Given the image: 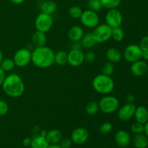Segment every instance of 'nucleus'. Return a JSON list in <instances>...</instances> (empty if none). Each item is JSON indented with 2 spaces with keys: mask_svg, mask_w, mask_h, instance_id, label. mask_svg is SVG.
<instances>
[{
  "mask_svg": "<svg viewBox=\"0 0 148 148\" xmlns=\"http://www.w3.org/2000/svg\"><path fill=\"white\" fill-rule=\"evenodd\" d=\"M54 56L53 51L48 46L36 47L32 51L31 62L37 67L46 69L54 64Z\"/></svg>",
  "mask_w": 148,
  "mask_h": 148,
  "instance_id": "f257e3e1",
  "label": "nucleus"
},
{
  "mask_svg": "<svg viewBox=\"0 0 148 148\" xmlns=\"http://www.w3.org/2000/svg\"><path fill=\"white\" fill-rule=\"evenodd\" d=\"M1 87L4 93L12 98H20L25 92L24 82L17 74H10L6 76Z\"/></svg>",
  "mask_w": 148,
  "mask_h": 148,
  "instance_id": "f03ea898",
  "label": "nucleus"
},
{
  "mask_svg": "<svg viewBox=\"0 0 148 148\" xmlns=\"http://www.w3.org/2000/svg\"><path fill=\"white\" fill-rule=\"evenodd\" d=\"M92 88L95 92L102 95H108L114 89V81L111 76L101 74L92 79Z\"/></svg>",
  "mask_w": 148,
  "mask_h": 148,
  "instance_id": "7ed1b4c3",
  "label": "nucleus"
},
{
  "mask_svg": "<svg viewBox=\"0 0 148 148\" xmlns=\"http://www.w3.org/2000/svg\"><path fill=\"white\" fill-rule=\"evenodd\" d=\"M98 104L100 111L106 114H113L119 108V101L118 98L112 95H106L103 97L98 102Z\"/></svg>",
  "mask_w": 148,
  "mask_h": 148,
  "instance_id": "20e7f679",
  "label": "nucleus"
},
{
  "mask_svg": "<svg viewBox=\"0 0 148 148\" xmlns=\"http://www.w3.org/2000/svg\"><path fill=\"white\" fill-rule=\"evenodd\" d=\"M112 28L107 24L98 25L92 32L94 39L97 43H103L108 41L111 38Z\"/></svg>",
  "mask_w": 148,
  "mask_h": 148,
  "instance_id": "39448f33",
  "label": "nucleus"
},
{
  "mask_svg": "<svg viewBox=\"0 0 148 148\" xmlns=\"http://www.w3.org/2000/svg\"><path fill=\"white\" fill-rule=\"evenodd\" d=\"M32 51L27 48L18 49L13 56V60L16 66L23 68L27 66L31 62Z\"/></svg>",
  "mask_w": 148,
  "mask_h": 148,
  "instance_id": "423d86ee",
  "label": "nucleus"
},
{
  "mask_svg": "<svg viewBox=\"0 0 148 148\" xmlns=\"http://www.w3.org/2000/svg\"><path fill=\"white\" fill-rule=\"evenodd\" d=\"M53 23V17L51 15L40 12L36 17L35 20V26L36 30L47 33L51 30Z\"/></svg>",
  "mask_w": 148,
  "mask_h": 148,
  "instance_id": "0eeeda50",
  "label": "nucleus"
},
{
  "mask_svg": "<svg viewBox=\"0 0 148 148\" xmlns=\"http://www.w3.org/2000/svg\"><path fill=\"white\" fill-rule=\"evenodd\" d=\"M122 56L127 62L133 63L142 59L143 50L139 45L130 44L125 48Z\"/></svg>",
  "mask_w": 148,
  "mask_h": 148,
  "instance_id": "6e6552de",
  "label": "nucleus"
},
{
  "mask_svg": "<svg viewBox=\"0 0 148 148\" xmlns=\"http://www.w3.org/2000/svg\"><path fill=\"white\" fill-rule=\"evenodd\" d=\"M81 23L88 28L94 29L95 27L99 25L100 18L98 14H97L96 12L92 11L90 10H85L82 13L80 18Z\"/></svg>",
  "mask_w": 148,
  "mask_h": 148,
  "instance_id": "1a4fd4ad",
  "label": "nucleus"
},
{
  "mask_svg": "<svg viewBox=\"0 0 148 148\" xmlns=\"http://www.w3.org/2000/svg\"><path fill=\"white\" fill-rule=\"evenodd\" d=\"M106 24L111 28L121 27L123 23V16L120 10L117 8L108 10L105 17Z\"/></svg>",
  "mask_w": 148,
  "mask_h": 148,
  "instance_id": "9d476101",
  "label": "nucleus"
},
{
  "mask_svg": "<svg viewBox=\"0 0 148 148\" xmlns=\"http://www.w3.org/2000/svg\"><path fill=\"white\" fill-rule=\"evenodd\" d=\"M137 106L134 103H127L124 104L122 106L119 108L118 111V118L122 121H127L134 117V112Z\"/></svg>",
  "mask_w": 148,
  "mask_h": 148,
  "instance_id": "9b49d317",
  "label": "nucleus"
},
{
  "mask_svg": "<svg viewBox=\"0 0 148 148\" xmlns=\"http://www.w3.org/2000/svg\"><path fill=\"white\" fill-rule=\"evenodd\" d=\"M85 62V53L81 49L79 50H71L68 53L67 63L70 66L77 67Z\"/></svg>",
  "mask_w": 148,
  "mask_h": 148,
  "instance_id": "f8f14e48",
  "label": "nucleus"
},
{
  "mask_svg": "<svg viewBox=\"0 0 148 148\" xmlns=\"http://www.w3.org/2000/svg\"><path fill=\"white\" fill-rule=\"evenodd\" d=\"M89 138V132L84 127H78L73 130L71 134L72 143L76 145H82L86 143Z\"/></svg>",
  "mask_w": 148,
  "mask_h": 148,
  "instance_id": "ddd939ff",
  "label": "nucleus"
},
{
  "mask_svg": "<svg viewBox=\"0 0 148 148\" xmlns=\"http://www.w3.org/2000/svg\"><path fill=\"white\" fill-rule=\"evenodd\" d=\"M132 74L136 77H143L148 72V64L143 60H138L132 63L130 67Z\"/></svg>",
  "mask_w": 148,
  "mask_h": 148,
  "instance_id": "4468645a",
  "label": "nucleus"
},
{
  "mask_svg": "<svg viewBox=\"0 0 148 148\" xmlns=\"http://www.w3.org/2000/svg\"><path fill=\"white\" fill-rule=\"evenodd\" d=\"M130 134L125 130H119L115 134V142L119 147L126 148L131 143Z\"/></svg>",
  "mask_w": 148,
  "mask_h": 148,
  "instance_id": "2eb2a0df",
  "label": "nucleus"
},
{
  "mask_svg": "<svg viewBox=\"0 0 148 148\" xmlns=\"http://www.w3.org/2000/svg\"><path fill=\"white\" fill-rule=\"evenodd\" d=\"M85 34L84 29L79 25L72 26L69 30L67 36L72 42H79Z\"/></svg>",
  "mask_w": 148,
  "mask_h": 148,
  "instance_id": "dca6fc26",
  "label": "nucleus"
},
{
  "mask_svg": "<svg viewBox=\"0 0 148 148\" xmlns=\"http://www.w3.org/2000/svg\"><path fill=\"white\" fill-rule=\"evenodd\" d=\"M46 41H47V37L46 33L43 32L36 30L32 35L31 43L35 48L46 46Z\"/></svg>",
  "mask_w": 148,
  "mask_h": 148,
  "instance_id": "f3484780",
  "label": "nucleus"
},
{
  "mask_svg": "<svg viewBox=\"0 0 148 148\" xmlns=\"http://www.w3.org/2000/svg\"><path fill=\"white\" fill-rule=\"evenodd\" d=\"M106 56L108 62L111 63H118L122 59V53L116 48H110L106 52Z\"/></svg>",
  "mask_w": 148,
  "mask_h": 148,
  "instance_id": "a211bd4d",
  "label": "nucleus"
},
{
  "mask_svg": "<svg viewBox=\"0 0 148 148\" xmlns=\"http://www.w3.org/2000/svg\"><path fill=\"white\" fill-rule=\"evenodd\" d=\"M134 117L135 118L136 121L145 124L148 121V109L143 106L137 107Z\"/></svg>",
  "mask_w": 148,
  "mask_h": 148,
  "instance_id": "6ab92c4d",
  "label": "nucleus"
},
{
  "mask_svg": "<svg viewBox=\"0 0 148 148\" xmlns=\"http://www.w3.org/2000/svg\"><path fill=\"white\" fill-rule=\"evenodd\" d=\"M40 10H41V12L52 15L57 10V4L54 1L47 0L42 3L40 5Z\"/></svg>",
  "mask_w": 148,
  "mask_h": 148,
  "instance_id": "aec40b11",
  "label": "nucleus"
},
{
  "mask_svg": "<svg viewBox=\"0 0 148 148\" xmlns=\"http://www.w3.org/2000/svg\"><path fill=\"white\" fill-rule=\"evenodd\" d=\"M46 138L49 145L58 144L62 139V134L59 130H51L47 132Z\"/></svg>",
  "mask_w": 148,
  "mask_h": 148,
  "instance_id": "412c9836",
  "label": "nucleus"
},
{
  "mask_svg": "<svg viewBox=\"0 0 148 148\" xmlns=\"http://www.w3.org/2000/svg\"><path fill=\"white\" fill-rule=\"evenodd\" d=\"M80 43L82 45V47L88 49L95 47V45L97 44L91 32H88V33L84 34L82 40H80Z\"/></svg>",
  "mask_w": 148,
  "mask_h": 148,
  "instance_id": "4be33fe9",
  "label": "nucleus"
},
{
  "mask_svg": "<svg viewBox=\"0 0 148 148\" xmlns=\"http://www.w3.org/2000/svg\"><path fill=\"white\" fill-rule=\"evenodd\" d=\"M132 141L136 148H147L148 146V137L143 133L136 134Z\"/></svg>",
  "mask_w": 148,
  "mask_h": 148,
  "instance_id": "5701e85b",
  "label": "nucleus"
},
{
  "mask_svg": "<svg viewBox=\"0 0 148 148\" xmlns=\"http://www.w3.org/2000/svg\"><path fill=\"white\" fill-rule=\"evenodd\" d=\"M49 143L45 137L41 135L35 136L32 139V143L30 145L31 148H47L49 147Z\"/></svg>",
  "mask_w": 148,
  "mask_h": 148,
  "instance_id": "b1692460",
  "label": "nucleus"
},
{
  "mask_svg": "<svg viewBox=\"0 0 148 148\" xmlns=\"http://www.w3.org/2000/svg\"><path fill=\"white\" fill-rule=\"evenodd\" d=\"M68 53L64 51H59L55 53L54 63L59 66H64L67 64Z\"/></svg>",
  "mask_w": 148,
  "mask_h": 148,
  "instance_id": "393cba45",
  "label": "nucleus"
},
{
  "mask_svg": "<svg viewBox=\"0 0 148 148\" xmlns=\"http://www.w3.org/2000/svg\"><path fill=\"white\" fill-rule=\"evenodd\" d=\"M100 108L98 102H96V101H94L88 103L86 105V107H85V111L90 116L95 115L98 112Z\"/></svg>",
  "mask_w": 148,
  "mask_h": 148,
  "instance_id": "a878e982",
  "label": "nucleus"
},
{
  "mask_svg": "<svg viewBox=\"0 0 148 148\" xmlns=\"http://www.w3.org/2000/svg\"><path fill=\"white\" fill-rule=\"evenodd\" d=\"M15 64H14V60L10 58H7V59H4L2 62L0 64V67L4 71V72H10V71L13 70L15 67Z\"/></svg>",
  "mask_w": 148,
  "mask_h": 148,
  "instance_id": "bb28decb",
  "label": "nucleus"
},
{
  "mask_svg": "<svg viewBox=\"0 0 148 148\" xmlns=\"http://www.w3.org/2000/svg\"><path fill=\"white\" fill-rule=\"evenodd\" d=\"M124 30L121 27H114L112 28V33H111V38L116 42L122 41L123 39L124 38Z\"/></svg>",
  "mask_w": 148,
  "mask_h": 148,
  "instance_id": "cd10ccee",
  "label": "nucleus"
},
{
  "mask_svg": "<svg viewBox=\"0 0 148 148\" xmlns=\"http://www.w3.org/2000/svg\"><path fill=\"white\" fill-rule=\"evenodd\" d=\"M103 7L108 10L111 9L118 8L119 6L121 4V0H101Z\"/></svg>",
  "mask_w": 148,
  "mask_h": 148,
  "instance_id": "c85d7f7f",
  "label": "nucleus"
},
{
  "mask_svg": "<svg viewBox=\"0 0 148 148\" xmlns=\"http://www.w3.org/2000/svg\"><path fill=\"white\" fill-rule=\"evenodd\" d=\"M82 12L83 11L79 6H72L69 10V14L72 18L79 19L82 15Z\"/></svg>",
  "mask_w": 148,
  "mask_h": 148,
  "instance_id": "c756f323",
  "label": "nucleus"
},
{
  "mask_svg": "<svg viewBox=\"0 0 148 148\" xmlns=\"http://www.w3.org/2000/svg\"><path fill=\"white\" fill-rule=\"evenodd\" d=\"M114 70H115V67H114V64L111 62H106L102 66V74L106 75H108V76H111V75L114 74Z\"/></svg>",
  "mask_w": 148,
  "mask_h": 148,
  "instance_id": "7c9ffc66",
  "label": "nucleus"
},
{
  "mask_svg": "<svg viewBox=\"0 0 148 148\" xmlns=\"http://www.w3.org/2000/svg\"><path fill=\"white\" fill-rule=\"evenodd\" d=\"M88 7L89 8L88 10L98 12L102 9L103 6L101 2V0H88Z\"/></svg>",
  "mask_w": 148,
  "mask_h": 148,
  "instance_id": "2f4dec72",
  "label": "nucleus"
},
{
  "mask_svg": "<svg viewBox=\"0 0 148 148\" xmlns=\"http://www.w3.org/2000/svg\"><path fill=\"white\" fill-rule=\"evenodd\" d=\"M131 130L135 134H143V133H144L145 131V124L136 121L135 123L132 124Z\"/></svg>",
  "mask_w": 148,
  "mask_h": 148,
  "instance_id": "473e14b6",
  "label": "nucleus"
},
{
  "mask_svg": "<svg viewBox=\"0 0 148 148\" xmlns=\"http://www.w3.org/2000/svg\"><path fill=\"white\" fill-rule=\"evenodd\" d=\"M113 130V125L110 122H104L100 126L99 131L101 134H106L111 132Z\"/></svg>",
  "mask_w": 148,
  "mask_h": 148,
  "instance_id": "72a5a7b5",
  "label": "nucleus"
},
{
  "mask_svg": "<svg viewBox=\"0 0 148 148\" xmlns=\"http://www.w3.org/2000/svg\"><path fill=\"white\" fill-rule=\"evenodd\" d=\"M9 111V105L6 101L0 100V116L6 115Z\"/></svg>",
  "mask_w": 148,
  "mask_h": 148,
  "instance_id": "f704fd0d",
  "label": "nucleus"
},
{
  "mask_svg": "<svg viewBox=\"0 0 148 148\" xmlns=\"http://www.w3.org/2000/svg\"><path fill=\"white\" fill-rule=\"evenodd\" d=\"M72 143H72L71 138L65 137V138H62L60 140V142L59 143V145L62 148H70L72 147Z\"/></svg>",
  "mask_w": 148,
  "mask_h": 148,
  "instance_id": "c9c22d12",
  "label": "nucleus"
},
{
  "mask_svg": "<svg viewBox=\"0 0 148 148\" xmlns=\"http://www.w3.org/2000/svg\"><path fill=\"white\" fill-rule=\"evenodd\" d=\"M95 59H96V55L93 51H89L85 53V61L88 63H92Z\"/></svg>",
  "mask_w": 148,
  "mask_h": 148,
  "instance_id": "e433bc0d",
  "label": "nucleus"
},
{
  "mask_svg": "<svg viewBox=\"0 0 148 148\" xmlns=\"http://www.w3.org/2000/svg\"><path fill=\"white\" fill-rule=\"evenodd\" d=\"M139 46L143 51L148 50V36H145L140 40Z\"/></svg>",
  "mask_w": 148,
  "mask_h": 148,
  "instance_id": "4c0bfd02",
  "label": "nucleus"
},
{
  "mask_svg": "<svg viewBox=\"0 0 148 148\" xmlns=\"http://www.w3.org/2000/svg\"><path fill=\"white\" fill-rule=\"evenodd\" d=\"M82 49V45L80 41L79 42H72V44L71 46V50H79Z\"/></svg>",
  "mask_w": 148,
  "mask_h": 148,
  "instance_id": "58836bf2",
  "label": "nucleus"
},
{
  "mask_svg": "<svg viewBox=\"0 0 148 148\" xmlns=\"http://www.w3.org/2000/svg\"><path fill=\"white\" fill-rule=\"evenodd\" d=\"M6 77L5 72L0 67V86H1Z\"/></svg>",
  "mask_w": 148,
  "mask_h": 148,
  "instance_id": "ea45409f",
  "label": "nucleus"
},
{
  "mask_svg": "<svg viewBox=\"0 0 148 148\" xmlns=\"http://www.w3.org/2000/svg\"><path fill=\"white\" fill-rule=\"evenodd\" d=\"M32 143V139L30 138V137H26L23 140V145L25 146V147H29L30 146Z\"/></svg>",
  "mask_w": 148,
  "mask_h": 148,
  "instance_id": "a19ab883",
  "label": "nucleus"
},
{
  "mask_svg": "<svg viewBox=\"0 0 148 148\" xmlns=\"http://www.w3.org/2000/svg\"><path fill=\"white\" fill-rule=\"evenodd\" d=\"M127 103H134V102L135 101V97L133 94H129L127 96Z\"/></svg>",
  "mask_w": 148,
  "mask_h": 148,
  "instance_id": "79ce46f5",
  "label": "nucleus"
},
{
  "mask_svg": "<svg viewBox=\"0 0 148 148\" xmlns=\"http://www.w3.org/2000/svg\"><path fill=\"white\" fill-rule=\"evenodd\" d=\"M143 59L148 61V50L143 51V56H142Z\"/></svg>",
  "mask_w": 148,
  "mask_h": 148,
  "instance_id": "37998d69",
  "label": "nucleus"
},
{
  "mask_svg": "<svg viewBox=\"0 0 148 148\" xmlns=\"http://www.w3.org/2000/svg\"><path fill=\"white\" fill-rule=\"evenodd\" d=\"M10 1H11L12 3H13V4L19 5V4H23L25 1V0H10Z\"/></svg>",
  "mask_w": 148,
  "mask_h": 148,
  "instance_id": "c03bdc74",
  "label": "nucleus"
},
{
  "mask_svg": "<svg viewBox=\"0 0 148 148\" xmlns=\"http://www.w3.org/2000/svg\"><path fill=\"white\" fill-rule=\"evenodd\" d=\"M145 134L148 137V121L145 124Z\"/></svg>",
  "mask_w": 148,
  "mask_h": 148,
  "instance_id": "a18cd8bd",
  "label": "nucleus"
},
{
  "mask_svg": "<svg viewBox=\"0 0 148 148\" xmlns=\"http://www.w3.org/2000/svg\"><path fill=\"white\" fill-rule=\"evenodd\" d=\"M47 148H62L59 146V145L58 144H52V145H49V147Z\"/></svg>",
  "mask_w": 148,
  "mask_h": 148,
  "instance_id": "49530a36",
  "label": "nucleus"
},
{
  "mask_svg": "<svg viewBox=\"0 0 148 148\" xmlns=\"http://www.w3.org/2000/svg\"><path fill=\"white\" fill-rule=\"evenodd\" d=\"M3 59H4V58H3V53L1 51V49H0V64H1V62H2Z\"/></svg>",
  "mask_w": 148,
  "mask_h": 148,
  "instance_id": "de8ad7c7",
  "label": "nucleus"
},
{
  "mask_svg": "<svg viewBox=\"0 0 148 148\" xmlns=\"http://www.w3.org/2000/svg\"><path fill=\"white\" fill-rule=\"evenodd\" d=\"M120 148H124V147H120Z\"/></svg>",
  "mask_w": 148,
  "mask_h": 148,
  "instance_id": "09e8293b",
  "label": "nucleus"
},
{
  "mask_svg": "<svg viewBox=\"0 0 148 148\" xmlns=\"http://www.w3.org/2000/svg\"><path fill=\"white\" fill-rule=\"evenodd\" d=\"M147 109H148V108H147Z\"/></svg>",
  "mask_w": 148,
  "mask_h": 148,
  "instance_id": "8fccbe9b",
  "label": "nucleus"
}]
</instances>
